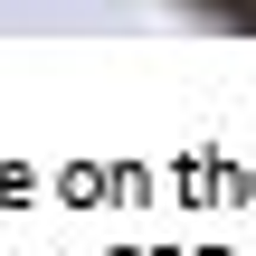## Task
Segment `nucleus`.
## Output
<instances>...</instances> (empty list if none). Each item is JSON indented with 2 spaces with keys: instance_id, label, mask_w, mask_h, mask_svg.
<instances>
[{
  "instance_id": "nucleus-1",
  "label": "nucleus",
  "mask_w": 256,
  "mask_h": 256,
  "mask_svg": "<svg viewBox=\"0 0 256 256\" xmlns=\"http://www.w3.org/2000/svg\"><path fill=\"white\" fill-rule=\"evenodd\" d=\"M238 28H256V0H238Z\"/></svg>"
}]
</instances>
